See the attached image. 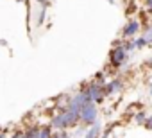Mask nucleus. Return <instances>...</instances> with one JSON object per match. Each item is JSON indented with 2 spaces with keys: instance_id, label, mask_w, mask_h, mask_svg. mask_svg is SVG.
I'll return each instance as SVG.
<instances>
[{
  "instance_id": "nucleus-20",
  "label": "nucleus",
  "mask_w": 152,
  "mask_h": 138,
  "mask_svg": "<svg viewBox=\"0 0 152 138\" xmlns=\"http://www.w3.org/2000/svg\"><path fill=\"white\" fill-rule=\"evenodd\" d=\"M148 93H150V97H152V83L148 84Z\"/></svg>"
},
{
  "instance_id": "nucleus-13",
  "label": "nucleus",
  "mask_w": 152,
  "mask_h": 138,
  "mask_svg": "<svg viewBox=\"0 0 152 138\" xmlns=\"http://www.w3.org/2000/svg\"><path fill=\"white\" fill-rule=\"evenodd\" d=\"M52 131H54V129L50 127V124H48V126H43V127L39 129V138H52V134H54Z\"/></svg>"
},
{
  "instance_id": "nucleus-17",
  "label": "nucleus",
  "mask_w": 152,
  "mask_h": 138,
  "mask_svg": "<svg viewBox=\"0 0 152 138\" xmlns=\"http://www.w3.org/2000/svg\"><path fill=\"white\" fill-rule=\"evenodd\" d=\"M143 126H145V129H152V115H148V117H147V120H145V124H143Z\"/></svg>"
},
{
  "instance_id": "nucleus-12",
  "label": "nucleus",
  "mask_w": 152,
  "mask_h": 138,
  "mask_svg": "<svg viewBox=\"0 0 152 138\" xmlns=\"http://www.w3.org/2000/svg\"><path fill=\"white\" fill-rule=\"evenodd\" d=\"M134 47H136V50H141V48L148 47V43H147V40L140 34V36H136V38H134Z\"/></svg>"
},
{
  "instance_id": "nucleus-21",
  "label": "nucleus",
  "mask_w": 152,
  "mask_h": 138,
  "mask_svg": "<svg viewBox=\"0 0 152 138\" xmlns=\"http://www.w3.org/2000/svg\"><path fill=\"white\" fill-rule=\"evenodd\" d=\"M0 138H7V134L6 133H0Z\"/></svg>"
},
{
  "instance_id": "nucleus-22",
  "label": "nucleus",
  "mask_w": 152,
  "mask_h": 138,
  "mask_svg": "<svg viewBox=\"0 0 152 138\" xmlns=\"http://www.w3.org/2000/svg\"><path fill=\"white\" fill-rule=\"evenodd\" d=\"M107 2H109L111 6H115V4H116V2H115V0H107Z\"/></svg>"
},
{
  "instance_id": "nucleus-14",
  "label": "nucleus",
  "mask_w": 152,
  "mask_h": 138,
  "mask_svg": "<svg viewBox=\"0 0 152 138\" xmlns=\"http://www.w3.org/2000/svg\"><path fill=\"white\" fill-rule=\"evenodd\" d=\"M52 138H73V136L70 133H66V131H57V133L52 134Z\"/></svg>"
},
{
  "instance_id": "nucleus-5",
  "label": "nucleus",
  "mask_w": 152,
  "mask_h": 138,
  "mask_svg": "<svg viewBox=\"0 0 152 138\" xmlns=\"http://www.w3.org/2000/svg\"><path fill=\"white\" fill-rule=\"evenodd\" d=\"M83 88L86 90V93H88V97H90V101H91V102H95V104L104 102V99H106L104 84H100V83H97V81H91V83L84 84Z\"/></svg>"
},
{
  "instance_id": "nucleus-19",
  "label": "nucleus",
  "mask_w": 152,
  "mask_h": 138,
  "mask_svg": "<svg viewBox=\"0 0 152 138\" xmlns=\"http://www.w3.org/2000/svg\"><path fill=\"white\" fill-rule=\"evenodd\" d=\"M145 66H147V68H152V54L145 59Z\"/></svg>"
},
{
  "instance_id": "nucleus-8",
  "label": "nucleus",
  "mask_w": 152,
  "mask_h": 138,
  "mask_svg": "<svg viewBox=\"0 0 152 138\" xmlns=\"http://www.w3.org/2000/svg\"><path fill=\"white\" fill-rule=\"evenodd\" d=\"M100 136H102V126H100V120H97L95 124L88 126L84 138H100Z\"/></svg>"
},
{
  "instance_id": "nucleus-10",
  "label": "nucleus",
  "mask_w": 152,
  "mask_h": 138,
  "mask_svg": "<svg viewBox=\"0 0 152 138\" xmlns=\"http://www.w3.org/2000/svg\"><path fill=\"white\" fill-rule=\"evenodd\" d=\"M141 36L147 40V43H148V45H152V22L143 25V29H141Z\"/></svg>"
},
{
  "instance_id": "nucleus-3",
  "label": "nucleus",
  "mask_w": 152,
  "mask_h": 138,
  "mask_svg": "<svg viewBox=\"0 0 152 138\" xmlns=\"http://www.w3.org/2000/svg\"><path fill=\"white\" fill-rule=\"evenodd\" d=\"M131 61V54L125 50V45H124V40L122 41H115L113 48L109 50V66L113 68H122L124 65H127Z\"/></svg>"
},
{
  "instance_id": "nucleus-11",
  "label": "nucleus",
  "mask_w": 152,
  "mask_h": 138,
  "mask_svg": "<svg viewBox=\"0 0 152 138\" xmlns=\"http://www.w3.org/2000/svg\"><path fill=\"white\" fill-rule=\"evenodd\" d=\"M147 117H148V115H147V111H145V109H138V111L132 115V118H134V122H136L138 126H143V124H145V120H147Z\"/></svg>"
},
{
  "instance_id": "nucleus-18",
  "label": "nucleus",
  "mask_w": 152,
  "mask_h": 138,
  "mask_svg": "<svg viewBox=\"0 0 152 138\" xmlns=\"http://www.w3.org/2000/svg\"><path fill=\"white\" fill-rule=\"evenodd\" d=\"M11 138H23V131H20V129H18V131H15V133L11 134Z\"/></svg>"
},
{
  "instance_id": "nucleus-15",
  "label": "nucleus",
  "mask_w": 152,
  "mask_h": 138,
  "mask_svg": "<svg viewBox=\"0 0 152 138\" xmlns=\"http://www.w3.org/2000/svg\"><path fill=\"white\" fill-rule=\"evenodd\" d=\"M93 81H97V83H100V84H106V76H104V72H99V74H95Z\"/></svg>"
},
{
  "instance_id": "nucleus-1",
  "label": "nucleus",
  "mask_w": 152,
  "mask_h": 138,
  "mask_svg": "<svg viewBox=\"0 0 152 138\" xmlns=\"http://www.w3.org/2000/svg\"><path fill=\"white\" fill-rule=\"evenodd\" d=\"M48 7H50L48 0H29V13H27V16H29V23L34 29H39L47 22Z\"/></svg>"
},
{
  "instance_id": "nucleus-4",
  "label": "nucleus",
  "mask_w": 152,
  "mask_h": 138,
  "mask_svg": "<svg viewBox=\"0 0 152 138\" xmlns=\"http://www.w3.org/2000/svg\"><path fill=\"white\" fill-rule=\"evenodd\" d=\"M79 118H81V124H84V126L95 124V122L99 120V108H97V104L91 102V101H88V102L83 106V109H81V113H79Z\"/></svg>"
},
{
  "instance_id": "nucleus-16",
  "label": "nucleus",
  "mask_w": 152,
  "mask_h": 138,
  "mask_svg": "<svg viewBox=\"0 0 152 138\" xmlns=\"http://www.w3.org/2000/svg\"><path fill=\"white\" fill-rule=\"evenodd\" d=\"M138 11V4H134V2H129V6H127V15H132V13H136Z\"/></svg>"
},
{
  "instance_id": "nucleus-9",
  "label": "nucleus",
  "mask_w": 152,
  "mask_h": 138,
  "mask_svg": "<svg viewBox=\"0 0 152 138\" xmlns=\"http://www.w3.org/2000/svg\"><path fill=\"white\" fill-rule=\"evenodd\" d=\"M39 126H31L29 129L23 131V138H39Z\"/></svg>"
},
{
  "instance_id": "nucleus-6",
  "label": "nucleus",
  "mask_w": 152,
  "mask_h": 138,
  "mask_svg": "<svg viewBox=\"0 0 152 138\" xmlns=\"http://www.w3.org/2000/svg\"><path fill=\"white\" fill-rule=\"evenodd\" d=\"M141 29L143 25L138 18H129L127 23L122 27V40H134L136 36L141 34Z\"/></svg>"
},
{
  "instance_id": "nucleus-2",
  "label": "nucleus",
  "mask_w": 152,
  "mask_h": 138,
  "mask_svg": "<svg viewBox=\"0 0 152 138\" xmlns=\"http://www.w3.org/2000/svg\"><path fill=\"white\" fill-rule=\"evenodd\" d=\"M48 124L54 131H66V129H72L77 124H81V118H79V113L64 109V111H57L56 115H52Z\"/></svg>"
},
{
  "instance_id": "nucleus-7",
  "label": "nucleus",
  "mask_w": 152,
  "mask_h": 138,
  "mask_svg": "<svg viewBox=\"0 0 152 138\" xmlns=\"http://www.w3.org/2000/svg\"><path fill=\"white\" fill-rule=\"evenodd\" d=\"M104 92H106V97H113V95L122 93L124 92V81H122V77H113V79L106 81Z\"/></svg>"
}]
</instances>
